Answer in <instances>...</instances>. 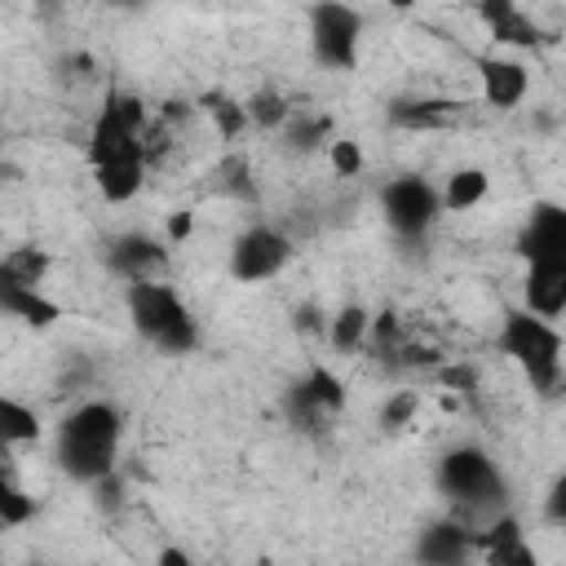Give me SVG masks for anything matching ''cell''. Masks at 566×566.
I'll use <instances>...</instances> for the list:
<instances>
[{"mask_svg": "<svg viewBox=\"0 0 566 566\" xmlns=\"http://www.w3.org/2000/svg\"><path fill=\"white\" fill-rule=\"evenodd\" d=\"M119 433H124V416L115 402H102V398L80 402L57 429V464L80 482H97L115 473Z\"/></svg>", "mask_w": 566, "mask_h": 566, "instance_id": "cell-1", "label": "cell"}, {"mask_svg": "<svg viewBox=\"0 0 566 566\" xmlns=\"http://www.w3.org/2000/svg\"><path fill=\"white\" fill-rule=\"evenodd\" d=\"M495 345H500V354H509L526 371L531 389H539L544 398L557 394V385H562V332L553 323H544L526 310H504Z\"/></svg>", "mask_w": 566, "mask_h": 566, "instance_id": "cell-2", "label": "cell"}, {"mask_svg": "<svg viewBox=\"0 0 566 566\" xmlns=\"http://www.w3.org/2000/svg\"><path fill=\"white\" fill-rule=\"evenodd\" d=\"M438 486L455 500V522L469 517V509L504 504V478L482 447H451L438 460Z\"/></svg>", "mask_w": 566, "mask_h": 566, "instance_id": "cell-3", "label": "cell"}, {"mask_svg": "<svg viewBox=\"0 0 566 566\" xmlns=\"http://www.w3.org/2000/svg\"><path fill=\"white\" fill-rule=\"evenodd\" d=\"M310 35H314V53H318L323 66H332V71H354L363 18H358L349 4H314V9H310Z\"/></svg>", "mask_w": 566, "mask_h": 566, "instance_id": "cell-4", "label": "cell"}, {"mask_svg": "<svg viewBox=\"0 0 566 566\" xmlns=\"http://www.w3.org/2000/svg\"><path fill=\"white\" fill-rule=\"evenodd\" d=\"M380 203H385V221L402 239H420L438 221V212H442V199H438V190L424 177H398V181H389L385 195H380Z\"/></svg>", "mask_w": 566, "mask_h": 566, "instance_id": "cell-5", "label": "cell"}, {"mask_svg": "<svg viewBox=\"0 0 566 566\" xmlns=\"http://www.w3.org/2000/svg\"><path fill=\"white\" fill-rule=\"evenodd\" d=\"M287 256H292V243H287L279 230L252 226V230H243V234L234 239V248H230V274H234L239 283H261V279H274V274L287 265Z\"/></svg>", "mask_w": 566, "mask_h": 566, "instance_id": "cell-6", "label": "cell"}, {"mask_svg": "<svg viewBox=\"0 0 566 566\" xmlns=\"http://www.w3.org/2000/svg\"><path fill=\"white\" fill-rule=\"evenodd\" d=\"M128 318H133V327L146 336V340H155L186 305H181V296H177V287H168V283H155V279H146V283H128Z\"/></svg>", "mask_w": 566, "mask_h": 566, "instance_id": "cell-7", "label": "cell"}, {"mask_svg": "<svg viewBox=\"0 0 566 566\" xmlns=\"http://www.w3.org/2000/svg\"><path fill=\"white\" fill-rule=\"evenodd\" d=\"M517 252L539 265V261H566V212L557 203H535L522 239H517Z\"/></svg>", "mask_w": 566, "mask_h": 566, "instance_id": "cell-8", "label": "cell"}, {"mask_svg": "<svg viewBox=\"0 0 566 566\" xmlns=\"http://www.w3.org/2000/svg\"><path fill=\"white\" fill-rule=\"evenodd\" d=\"M473 535L464 522H433L416 539V562L420 566H464L473 553Z\"/></svg>", "mask_w": 566, "mask_h": 566, "instance_id": "cell-9", "label": "cell"}, {"mask_svg": "<svg viewBox=\"0 0 566 566\" xmlns=\"http://www.w3.org/2000/svg\"><path fill=\"white\" fill-rule=\"evenodd\" d=\"M106 265L128 283H146L164 265V243L150 234H119L106 243Z\"/></svg>", "mask_w": 566, "mask_h": 566, "instance_id": "cell-10", "label": "cell"}, {"mask_svg": "<svg viewBox=\"0 0 566 566\" xmlns=\"http://www.w3.org/2000/svg\"><path fill=\"white\" fill-rule=\"evenodd\" d=\"M522 301H526V314L535 318H557L566 310V261H539L526 270V283H522Z\"/></svg>", "mask_w": 566, "mask_h": 566, "instance_id": "cell-11", "label": "cell"}, {"mask_svg": "<svg viewBox=\"0 0 566 566\" xmlns=\"http://www.w3.org/2000/svg\"><path fill=\"white\" fill-rule=\"evenodd\" d=\"M478 71H482V97H486L495 111H513V106L526 97V88H531L526 66L513 62V57H482Z\"/></svg>", "mask_w": 566, "mask_h": 566, "instance_id": "cell-12", "label": "cell"}, {"mask_svg": "<svg viewBox=\"0 0 566 566\" xmlns=\"http://www.w3.org/2000/svg\"><path fill=\"white\" fill-rule=\"evenodd\" d=\"M455 111L460 102H447V97H398L389 102V124L407 133H433V128H447Z\"/></svg>", "mask_w": 566, "mask_h": 566, "instance_id": "cell-13", "label": "cell"}, {"mask_svg": "<svg viewBox=\"0 0 566 566\" xmlns=\"http://www.w3.org/2000/svg\"><path fill=\"white\" fill-rule=\"evenodd\" d=\"M478 18L486 22V31H491L495 44H522V49H531L539 40V27L513 0H486V4H478Z\"/></svg>", "mask_w": 566, "mask_h": 566, "instance_id": "cell-14", "label": "cell"}, {"mask_svg": "<svg viewBox=\"0 0 566 566\" xmlns=\"http://www.w3.org/2000/svg\"><path fill=\"white\" fill-rule=\"evenodd\" d=\"M473 548H482V566H513L522 557V548H526L517 517H509V513L495 517L486 531L473 535Z\"/></svg>", "mask_w": 566, "mask_h": 566, "instance_id": "cell-15", "label": "cell"}, {"mask_svg": "<svg viewBox=\"0 0 566 566\" xmlns=\"http://www.w3.org/2000/svg\"><path fill=\"white\" fill-rule=\"evenodd\" d=\"M0 310L13 314V318H22V323H31V327H53L62 318V310L40 287H18L9 279H0Z\"/></svg>", "mask_w": 566, "mask_h": 566, "instance_id": "cell-16", "label": "cell"}, {"mask_svg": "<svg viewBox=\"0 0 566 566\" xmlns=\"http://www.w3.org/2000/svg\"><path fill=\"white\" fill-rule=\"evenodd\" d=\"M283 416H287V424H296L301 433H318L332 411L314 398V389H310L305 376H301V380H292V385L283 389Z\"/></svg>", "mask_w": 566, "mask_h": 566, "instance_id": "cell-17", "label": "cell"}, {"mask_svg": "<svg viewBox=\"0 0 566 566\" xmlns=\"http://www.w3.org/2000/svg\"><path fill=\"white\" fill-rule=\"evenodd\" d=\"M49 252L44 248H9L4 256H0V279H9V283H18V287H40L44 283V274H49Z\"/></svg>", "mask_w": 566, "mask_h": 566, "instance_id": "cell-18", "label": "cell"}, {"mask_svg": "<svg viewBox=\"0 0 566 566\" xmlns=\"http://www.w3.org/2000/svg\"><path fill=\"white\" fill-rule=\"evenodd\" d=\"M367 327H371V314L363 305H345V310H336V318H327V340L340 354H354L367 345Z\"/></svg>", "mask_w": 566, "mask_h": 566, "instance_id": "cell-19", "label": "cell"}, {"mask_svg": "<svg viewBox=\"0 0 566 566\" xmlns=\"http://www.w3.org/2000/svg\"><path fill=\"white\" fill-rule=\"evenodd\" d=\"M486 172L482 168H455L451 177H447V190L438 195L442 199V208H451V212H464V208H473V203H482L486 199Z\"/></svg>", "mask_w": 566, "mask_h": 566, "instance_id": "cell-20", "label": "cell"}, {"mask_svg": "<svg viewBox=\"0 0 566 566\" xmlns=\"http://www.w3.org/2000/svg\"><path fill=\"white\" fill-rule=\"evenodd\" d=\"M199 106L212 115V124H217V133H221L226 142H234V137L248 128V111H243V102H234V97H230V93H221V88L203 93V97H199Z\"/></svg>", "mask_w": 566, "mask_h": 566, "instance_id": "cell-21", "label": "cell"}, {"mask_svg": "<svg viewBox=\"0 0 566 566\" xmlns=\"http://www.w3.org/2000/svg\"><path fill=\"white\" fill-rule=\"evenodd\" d=\"M142 164L133 159V164H106V168H93V177H97V190L111 199V203H124V199H133L137 190H142Z\"/></svg>", "mask_w": 566, "mask_h": 566, "instance_id": "cell-22", "label": "cell"}, {"mask_svg": "<svg viewBox=\"0 0 566 566\" xmlns=\"http://www.w3.org/2000/svg\"><path fill=\"white\" fill-rule=\"evenodd\" d=\"M327 133H332V119L327 115H287V124H283V142L296 155L318 150L327 142Z\"/></svg>", "mask_w": 566, "mask_h": 566, "instance_id": "cell-23", "label": "cell"}, {"mask_svg": "<svg viewBox=\"0 0 566 566\" xmlns=\"http://www.w3.org/2000/svg\"><path fill=\"white\" fill-rule=\"evenodd\" d=\"M31 517H35V500L18 486L13 469L0 464V526H22V522H31Z\"/></svg>", "mask_w": 566, "mask_h": 566, "instance_id": "cell-24", "label": "cell"}, {"mask_svg": "<svg viewBox=\"0 0 566 566\" xmlns=\"http://www.w3.org/2000/svg\"><path fill=\"white\" fill-rule=\"evenodd\" d=\"M243 111H248V124H256V128H265V133L283 128V124H287V115H292V106L283 102V93H279V88H256V93L243 102Z\"/></svg>", "mask_w": 566, "mask_h": 566, "instance_id": "cell-25", "label": "cell"}, {"mask_svg": "<svg viewBox=\"0 0 566 566\" xmlns=\"http://www.w3.org/2000/svg\"><path fill=\"white\" fill-rule=\"evenodd\" d=\"M0 433H4L13 447H18V442H35V438H40V416H35L27 402L0 394Z\"/></svg>", "mask_w": 566, "mask_h": 566, "instance_id": "cell-26", "label": "cell"}, {"mask_svg": "<svg viewBox=\"0 0 566 566\" xmlns=\"http://www.w3.org/2000/svg\"><path fill=\"white\" fill-rule=\"evenodd\" d=\"M212 186L221 195H234V199H256V186H252V164L243 155H226L217 168H212Z\"/></svg>", "mask_w": 566, "mask_h": 566, "instance_id": "cell-27", "label": "cell"}, {"mask_svg": "<svg viewBox=\"0 0 566 566\" xmlns=\"http://www.w3.org/2000/svg\"><path fill=\"white\" fill-rule=\"evenodd\" d=\"M155 345L164 349V354H190L195 345H199V327H195V318H190V310H181L159 336H155Z\"/></svg>", "mask_w": 566, "mask_h": 566, "instance_id": "cell-28", "label": "cell"}, {"mask_svg": "<svg viewBox=\"0 0 566 566\" xmlns=\"http://www.w3.org/2000/svg\"><path fill=\"white\" fill-rule=\"evenodd\" d=\"M137 146H142V164H159L168 155V146H172V128L150 115L146 128H142V137H137Z\"/></svg>", "mask_w": 566, "mask_h": 566, "instance_id": "cell-29", "label": "cell"}, {"mask_svg": "<svg viewBox=\"0 0 566 566\" xmlns=\"http://www.w3.org/2000/svg\"><path fill=\"white\" fill-rule=\"evenodd\" d=\"M305 385L314 389V398H318L327 411H340V407H345V385H340L327 367H310V371H305Z\"/></svg>", "mask_w": 566, "mask_h": 566, "instance_id": "cell-30", "label": "cell"}, {"mask_svg": "<svg viewBox=\"0 0 566 566\" xmlns=\"http://www.w3.org/2000/svg\"><path fill=\"white\" fill-rule=\"evenodd\" d=\"M327 159H332V172L336 177H358L363 172V146L354 137H336L327 146Z\"/></svg>", "mask_w": 566, "mask_h": 566, "instance_id": "cell-31", "label": "cell"}, {"mask_svg": "<svg viewBox=\"0 0 566 566\" xmlns=\"http://www.w3.org/2000/svg\"><path fill=\"white\" fill-rule=\"evenodd\" d=\"M416 407H420V398H416L411 389H398V394H389V402L380 407V424H385V429H402V424H411Z\"/></svg>", "mask_w": 566, "mask_h": 566, "instance_id": "cell-32", "label": "cell"}, {"mask_svg": "<svg viewBox=\"0 0 566 566\" xmlns=\"http://www.w3.org/2000/svg\"><path fill=\"white\" fill-rule=\"evenodd\" d=\"M438 380L455 394H473L478 389V371L469 363H438Z\"/></svg>", "mask_w": 566, "mask_h": 566, "instance_id": "cell-33", "label": "cell"}, {"mask_svg": "<svg viewBox=\"0 0 566 566\" xmlns=\"http://www.w3.org/2000/svg\"><path fill=\"white\" fill-rule=\"evenodd\" d=\"M292 327H296L301 336H314V332H323L327 323H323V310H318L314 301H305V305H296V314H292Z\"/></svg>", "mask_w": 566, "mask_h": 566, "instance_id": "cell-34", "label": "cell"}, {"mask_svg": "<svg viewBox=\"0 0 566 566\" xmlns=\"http://www.w3.org/2000/svg\"><path fill=\"white\" fill-rule=\"evenodd\" d=\"M190 230H195V212H190V208H181V212L168 217V239H172V243H186Z\"/></svg>", "mask_w": 566, "mask_h": 566, "instance_id": "cell-35", "label": "cell"}, {"mask_svg": "<svg viewBox=\"0 0 566 566\" xmlns=\"http://www.w3.org/2000/svg\"><path fill=\"white\" fill-rule=\"evenodd\" d=\"M548 522H566V478H557L548 491Z\"/></svg>", "mask_w": 566, "mask_h": 566, "instance_id": "cell-36", "label": "cell"}, {"mask_svg": "<svg viewBox=\"0 0 566 566\" xmlns=\"http://www.w3.org/2000/svg\"><path fill=\"white\" fill-rule=\"evenodd\" d=\"M155 566H195V557H190L186 548H177V544H168V548H159V557H155Z\"/></svg>", "mask_w": 566, "mask_h": 566, "instance_id": "cell-37", "label": "cell"}, {"mask_svg": "<svg viewBox=\"0 0 566 566\" xmlns=\"http://www.w3.org/2000/svg\"><path fill=\"white\" fill-rule=\"evenodd\" d=\"M513 566H539V557H535V553H531V548H522V557H517V562H513Z\"/></svg>", "mask_w": 566, "mask_h": 566, "instance_id": "cell-38", "label": "cell"}, {"mask_svg": "<svg viewBox=\"0 0 566 566\" xmlns=\"http://www.w3.org/2000/svg\"><path fill=\"white\" fill-rule=\"evenodd\" d=\"M9 447H13V442H9L4 433H0V460H9Z\"/></svg>", "mask_w": 566, "mask_h": 566, "instance_id": "cell-39", "label": "cell"}]
</instances>
